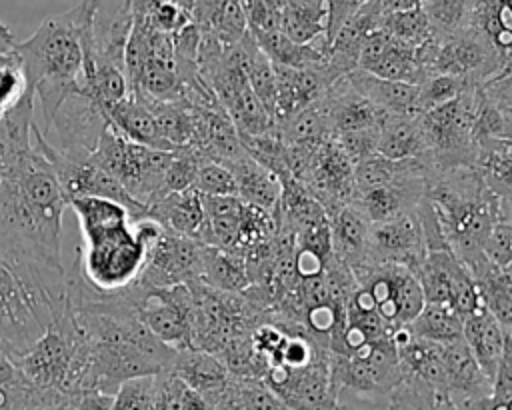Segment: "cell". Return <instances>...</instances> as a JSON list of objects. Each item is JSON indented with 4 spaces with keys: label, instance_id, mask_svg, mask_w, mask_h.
Wrapping results in <instances>:
<instances>
[{
    "label": "cell",
    "instance_id": "obj_1",
    "mask_svg": "<svg viewBox=\"0 0 512 410\" xmlns=\"http://www.w3.org/2000/svg\"><path fill=\"white\" fill-rule=\"evenodd\" d=\"M64 308V264L0 232V352L16 362Z\"/></svg>",
    "mask_w": 512,
    "mask_h": 410
},
{
    "label": "cell",
    "instance_id": "obj_2",
    "mask_svg": "<svg viewBox=\"0 0 512 410\" xmlns=\"http://www.w3.org/2000/svg\"><path fill=\"white\" fill-rule=\"evenodd\" d=\"M68 206L74 210L82 234V246L74 260L82 278L102 292L132 284L162 226L152 218L132 220L122 204L106 198H70Z\"/></svg>",
    "mask_w": 512,
    "mask_h": 410
},
{
    "label": "cell",
    "instance_id": "obj_3",
    "mask_svg": "<svg viewBox=\"0 0 512 410\" xmlns=\"http://www.w3.org/2000/svg\"><path fill=\"white\" fill-rule=\"evenodd\" d=\"M68 200L46 156L30 144L0 178V232L62 264V216Z\"/></svg>",
    "mask_w": 512,
    "mask_h": 410
},
{
    "label": "cell",
    "instance_id": "obj_4",
    "mask_svg": "<svg viewBox=\"0 0 512 410\" xmlns=\"http://www.w3.org/2000/svg\"><path fill=\"white\" fill-rule=\"evenodd\" d=\"M424 196L448 250L474 280L484 276L492 264L482 254V242L498 220L510 222V200L498 198L474 166L428 170Z\"/></svg>",
    "mask_w": 512,
    "mask_h": 410
},
{
    "label": "cell",
    "instance_id": "obj_5",
    "mask_svg": "<svg viewBox=\"0 0 512 410\" xmlns=\"http://www.w3.org/2000/svg\"><path fill=\"white\" fill-rule=\"evenodd\" d=\"M86 24L88 4L80 0L70 10L44 18L32 36L16 42L44 128L68 96L82 92Z\"/></svg>",
    "mask_w": 512,
    "mask_h": 410
},
{
    "label": "cell",
    "instance_id": "obj_6",
    "mask_svg": "<svg viewBox=\"0 0 512 410\" xmlns=\"http://www.w3.org/2000/svg\"><path fill=\"white\" fill-rule=\"evenodd\" d=\"M26 384L42 392L76 398L86 390L90 354L88 344L68 308L14 362Z\"/></svg>",
    "mask_w": 512,
    "mask_h": 410
},
{
    "label": "cell",
    "instance_id": "obj_7",
    "mask_svg": "<svg viewBox=\"0 0 512 410\" xmlns=\"http://www.w3.org/2000/svg\"><path fill=\"white\" fill-rule=\"evenodd\" d=\"M478 86L466 88L456 98L418 116L428 144L430 170L472 166L476 144L472 138Z\"/></svg>",
    "mask_w": 512,
    "mask_h": 410
},
{
    "label": "cell",
    "instance_id": "obj_8",
    "mask_svg": "<svg viewBox=\"0 0 512 410\" xmlns=\"http://www.w3.org/2000/svg\"><path fill=\"white\" fill-rule=\"evenodd\" d=\"M138 320L166 346L192 348V290L188 284L156 288L140 282L130 284Z\"/></svg>",
    "mask_w": 512,
    "mask_h": 410
},
{
    "label": "cell",
    "instance_id": "obj_9",
    "mask_svg": "<svg viewBox=\"0 0 512 410\" xmlns=\"http://www.w3.org/2000/svg\"><path fill=\"white\" fill-rule=\"evenodd\" d=\"M106 126L108 118L102 106L84 92H76L60 104L42 134L54 132V138H44L60 154L72 160H84L94 152Z\"/></svg>",
    "mask_w": 512,
    "mask_h": 410
},
{
    "label": "cell",
    "instance_id": "obj_10",
    "mask_svg": "<svg viewBox=\"0 0 512 410\" xmlns=\"http://www.w3.org/2000/svg\"><path fill=\"white\" fill-rule=\"evenodd\" d=\"M202 246L196 238L162 228L148 248L138 280L156 288L202 280Z\"/></svg>",
    "mask_w": 512,
    "mask_h": 410
},
{
    "label": "cell",
    "instance_id": "obj_11",
    "mask_svg": "<svg viewBox=\"0 0 512 410\" xmlns=\"http://www.w3.org/2000/svg\"><path fill=\"white\" fill-rule=\"evenodd\" d=\"M352 174L354 162L346 156L334 138H328L310 154L298 182L316 202H320L328 214L352 200Z\"/></svg>",
    "mask_w": 512,
    "mask_h": 410
},
{
    "label": "cell",
    "instance_id": "obj_12",
    "mask_svg": "<svg viewBox=\"0 0 512 410\" xmlns=\"http://www.w3.org/2000/svg\"><path fill=\"white\" fill-rule=\"evenodd\" d=\"M426 254V240L416 208L402 212L390 220L374 222L368 228L364 262L400 264L414 270Z\"/></svg>",
    "mask_w": 512,
    "mask_h": 410
},
{
    "label": "cell",
    "instance_id": "obj_13",
    "mask_svg": "<svg viewBox=\"0 0 512 410\" xmlns=\"http://www.w3.org/2000/svg\"><path fill=\"white\" fill-rule=\"evenodd\" d=\"M272 68L276 82L274 124H280L318 102L332 84L324 68H288L280 64H272Z\"/></svg>",
    "mask_w": 512,
    "mask_h": 410
},
{
    "label": "cell",
    "instance_id": "obj_14",
    "mask_svg": "<svg viewBox=\"0 0 512 410\" xmlns=\"http://www.w3.org/2000/svg\"><path fill=\"white\" fill-rule=\"evenodd\" d=\"M346 78L384 116H402V118L420 116L418 86L406 84V82L384 80L374 74L362 72L358 68L348 72Z\"/></svg>",
    "mask_w": 512,
    "mask_h": 410
},
{
    "label": "cell",
    "instance_id": "obj_15",
    "mask_svg": "<svg viewBox=\"0 0 512 410\" xmlns=\"http://www.w3.org/2000/svg\"><path fill=\"white\" fill-rule=\"evenodd\" d=\"M462 338L484 376L492 382L502 360L504 346L512 340L510 330L502 328L500 322L482 308L462 320Z\"/></svg>",
    "mask_w": 512,
    "mask_h": 410
},
{
    "label": "cell",
    "instance_id": "obj_16",
    "mask_svg": "<svg viewBox=\"0 0 512 410\" xmlns=\"http://www.w3.org/2000/svg\"><path fill=\"white\" fill-rule=\"evenodd\" d=\"M108 122L130 142L154 148V150H174L158 132L156 122L148 106L136 96L128 94L126 98L104 108Z\"/></svg>",
    "mask_w": 512,
    "mask_h": 410
},
{
    "label": "cell",
    "instance_id": "obj_17",
    "mask_svg": "<svg viewBox=\"0 0 512 410\" xmlns=\"http://www.w3.org/2000/svg\"><path fill=\"white\" fill-rule=\"evenodd\" d=\"M146 218L156 220L164 230L198 238L204 224L202 196L194 188L170 192L146 208Z\"/></svg>",
    "mask_w": 512,
    "mask_h": 410
},
{
    "label": "cell",
    "instance_id": "obj_18",
    "mask_svg": "<svg viewBox=\"0 0 512 410\" xmlns=\"http://www.w3.org/2000/svg\"><path fill=\"white\" fill-rule=\"evenodd\" d=\"M222 166H226L232 172V176L236 180L238 196L244 202L258 206L272 214V210L280 202L282 184L268 168L258 164L254 158H250L246 154V150H244V154L236 156L234 160H230Z\"/></svg>",
    "mask_w": 512,
    "mask_h": 410
},
{
    "label": "cell",
    "instance_id": "obj_19",
    "mask_svg": "<svg viewBox=\"0 0 512 410\" xmlns=\"http://www.w3.org/2000/svg\"><path fill=\"white\" fill-rule=\"evenodd\" d=\"M326 216L330 224L332 252L350 268L362 264L366 258L370 222L352 202L342 204Z\"/></svg>",
    "mask_w": 512,
    "mask_h": 410
},
{
    "label": "cell",
    "instance_id": "obj_20",
    "mask_svg": "<svg viewBox=\"0 0 512 410\" xmlns=\"http://www.w3.org/2000/svg\"><path fill=\"white\" fill-rule=\"evenodd\" d=\"M170 372L206 400L220 392L230 378L220 356L196 348L178 350Z\"/></svg>",
    "mask_w": 512,
    "mask_h": 410
},
{
    "label": "cell",
    "instance_id": "obj_21",
    "mask_svg": "<svg viewBox=\"0 0 512 410\" xmlns=\"http://www.w3.org/2000/svg\"><path fill=\"white\" fill-rule=\"evenodd\" d=\"M376 154L388 160H426L428 162V144L424 132L416 118L402 116H384L378 124V144ZM430 164V162H428Z\"/></svg>",
    "mask_w": 512,
    "mask_h": 410
},
{
    "label": "cell",
    "instance_id": "obj_22",
    "mask_svg": "<svg viewBox=\"0 0 512 410\" xmlns=\"http://www.w3.org/2000/svg\"><path fill=\"white\" fill-rule=\"evenodd\" d=\"M16 42L10 26L0 20V120L14 112L22 102L34 98Z\"/></svg>",
    "mask_w": 512,
    "mask_h": 410
},
{
    "label": "cell",
    "instance_id": "obj_23",
    "mask_svg": "<svg viewBox=\"0 0 512 410\" xmlns=\"http://www.w3.org/2000/svg\"><path fill=\"white\" fill-rule=\"evenodd\" d=\"M326 0H280V32L296 44L326 40Z\"/></svg>",
    "mask_w": 512,
    "mask_h": 410
},
{
    "label": "cell",
    "instance_id": "obj_24",
    "mask_svg": "<svg viewBox=\"0 0 512 410\" xmlns=\"http://www.w3.org/2000/svg\"><path fill=\"white\" fill-rule=\"evenodd\" d=\"M202 282L214 290L234 294L252 286L242 254L208 244L202 246Z\"/></svg>",
    "mask_w": 512,
    "mask_h": 410
},
{
    "label": "cell",
    "instance_id": "obj_25",
    "mask_svg": "<svg viewBox=\"0 0 512 410\" xmlns=\"http://www.w3.org/2000/svg\"><path fill=\"white\" fill-rule=\"evenodd\" d=\"M468 26L476 30L500 58L510 60V46H512L510 0H476Z\"/></svg>",
    "mask_w": 512,
    "mask_h": 410
},
{
    "label": "cell",
    "instance_id": "obj_26",
    "mask_svg": "<svg viewBox=\"0 0 512 410\" xmlns=\"http://www.w3.org/2000/svg\"><path fill=\"white\" fill-rule=\"evenodd\" d=\"M472 166L476 168L484 184L498 198L510 200V166H512L510 138L478 140Z\"/></svg>",
    "mask_w": 512,
    "mask_h": 410
},
{
    "label": "cell",
    "instance_id": "obj_27",
    "mask_svg": "<svg viewBox=\"0 0 512 410\" xmlns=\"http://www.w3.org/2000/svg\"><path fill=\"white\" fill-rule=\"evenodd\" d=\"M476 282L482 306L486 312H490L502 328H512V282H510V270H502L498 266H492L484 276H480Z\"/></svg>",
    "mask_w": 512,
    "mask_h": 410
},
{
    "label": "cell",
    "instance_id": "obj_28",
    "mask_svg": "<svg viewBox=\"0 0 512 410\" xmlns=\"http://www.w3.org/2000/svg\"><path fill=\"white\" fill-rule=\"evenodd\" d=\"M408 330L416 338L446 344L462 338V322L448 308L440 304H424L420 314L408 324Z\"/></svg>",
    "mask_w": 512,
    "mask_h": 410
},
{
    "label": "cell",
    "instance_id": "obj_29",
    "mask_svg": "<svg viewBox=\"0 0 512 410\" xmlns=\"http://www.w3.org/2000/svg\"><path fill=\"white\" fill-rule=\"evenodd\" d=\"M154 410H214L170 370L154 376Z\"/></svg>",
    "mask_w": 512,
    "mask_h": 410
},
{
    "label": "cell",
    "instance_id": "obj_30",
    "mask_svg": "<svg viewBox=\"0 0 512 410\" xmlns=\"http://www.w3.org/2000/svg\"><path fill=\"white\" fill-rule=\"evenodd\" d=\"M368 74H374L378 78L392 80V82L414 84V86H418L426 78V74L416 58V48L404 46L396 40H392V44L386 50V54L382 56V60Z\"/></svg>",
    "mask_w": 512,
    "mask_h": 410
},
{
    "label": "cell",
    "instance_id": "obj_31",
    "mask_svg": "<svg viewBox=\"0 0 512 410\" xmlns=\"http://www.w3.org/2000/svg\"><path fill=\"white\" fill-rule=\"evenodd\" d=\"M380 28L396 42L410 46V48H418L422 46L426 40H430L434 36L432 26L424 14L422 8H414V10H406V12H396V14H388L380 20Z\"/></svg>",
    "mask_w": 512,
    "mask_h": 410
},
{
    "label": "cell",
    "instance_id": "obj_32",
    "mask_svg": "<svg viewBox=\"0 0 512 410\" xmlns=\"http://www.w3.org/2000/svg\"><path fill=\"white\" fill-rule=\"evenodd\" d=\"M476 0H422V10L436 36H450L468 26Z\"/></svg>",
    "mask_w": 512,
    "mask_h": 410
},
{
    "label": "cell",
    "instance_id": "obj_33",
    "mask_svg": "<svg viewBox=\"0 0 512 410\" xmlns=\"http://www.w3.org/2000/svg\"><path fill=\"white\" fill-rule=\"evenodd\" d=\"M244 74L248 80L250 90L256 94V98L262 102V106L268 110V114L274 118V104H276V82H274V68L268 56L256 46L250 54Z\"/></svg>",
    "mask_w": 512,
    "mask_h": 410
},
{
    "label": "cell",
    "instance_id": "obj_34",
    "mask_svg": "<svg viewBox=\"0 0 512 410\" xmlns=\"http://www.w3.org/2000/svg\"><path fill=\"white\" fill-rule=\"evenodd\" d=\"M474 84L466 82L464 78L458 76H448V74H430L418 84V104H420V114L440 106L458 94H462L466 88Z\"/></svg>",
    "mask_w": 512,
    "mask_h": 410
},
{
    "label": "cell",
    "instance_id": "obj_35",
    "mask_svg": "<svg viewBox=\"0 0 512 410\" xmlns=\"http://www.w3.org/2000/svg\"><path fill=\"white\" fill-rule=\"evenodd\" d=\"M192 188L200 196H238V188L232 172L226 166L210 160H204L196 168Z\"/></svg>",
    "mask_w": 512,
    "mask_h": 410
},
{
    "label": "cell",
    "instance_id": "obj_36",
    "mask_svg": "<svg viewBox=\"0 0 512 410\" xmlns=\"http://www.w3.org/2000/svg\"><path fill=\"white\" fill-rule=\"evenodd\" d=\"M112 410H154V376L122 382L112 394Z\"/></svg>",
    "mask_w": 512,
    "mask_h": 410
},
{
    "label": "cell",
    "instance_id": "obj_37",
    "mask_svg": "<svg viewBox=\"0 0 512 410\" xmlns=\"http://www.w3.org/2000/svg\"><path fill=\"white\" fill-rule=\"evenodd\" d=\"M482 254L492 266L510 270L512 264V224L508 220H498L486 234L482 242Z\"/></svg>",
    "mask_w": 512,
    "mask_h": 410
},
{
    "label": "cell",
    "instance_id": "obj_38",
    "mask_svg": "<svg viewBox=\"0 0 512 410\" xmlns=\"http://www.w3.org/2000/svg\"><path fill=\"white\" fill-rule=\"evenodd\" d=\"M144 14L148 24L164 34H174L182 26L192 22L190 14L166 0H144Z\"/></svg>",
    "mask_w": 512,
    "mask_h": 410
},
{
    "label": "cell",
    "instance_id": "obj_39",
    "mask_svg": "<svg viewBox=\"0 0 512 410\" xmlns=\"http://www.w3.org/2000/svg\"><path fill=\"white\" fill-rule=\"evenodd\" d=\"M338 146L346 152V156L356 164L372 154H376L378 144V126L374 128H362V130H350L334 136Z\"/></svg>",
    "mask_w": 512,
    "mask_h": 410
},
{
    "label": "cell",
    "instance_id": "obj_40",
    "mask_svg": "<svg viewBox=\"0 0 512 410\" xmlns=\"http://www.w3.org/2000/svg\"><path fill=\"white\" fill-rule=\"evenodd\" d=\"M368 0H326L328 22H326V42L330 46L336 32L346 20H350Z\"/></svg>",
    "mask_w": 512,
    "mask_h": 410
},
{
    "label": "cell",
    "instance_id": "obj_41",
    "mask_svg": "<svg viewBox=\"0 0 512 410\" xmlns=\"http://www.w3.org/2000/svg\"><path fill=\"white\" fill-rule=\"evenodd\" d=\"M510 402H512V398L498 396V394L490 392V394H484V396L466 398L456 406L460 410H510Z\"/></svg>",
    "mask_w": 512,
    "mask_h": 410
},
{
    "label": "cell",
    "instance_id": "obj_42",
    "mask_svg": "<svg viewBox=\"0 0 512 410\" xmlns=\"http://www.w3.org/2000/svg\"><path fill=\"white\" fill-rule=\"evenodd\" d=\"M74 402H76V398L40 390V396L30 406H26L22 410H74Z\"/></svg>",
    "mask_w": 512,
    "mask_h": 410
},
{
    "label": "cell",
    "instance_id": "obj_43",
    "mask_svg": "<svg viewBox=\"0 0 512 410\" xmlns=\"http://www.w3.org/2000/svg\"><path fill=\"white\" fill-rule=\"evenodd\" d=\"M374 10L378 12L380 20L388 14H396V12H406V10H414V8H422V0H368Z\"/></svg>",
    "mask_w": 512,
    "mask_h": 410
},
{
    "label": "cell",
    "instance_id": "obj_44",
    "mask_svg": "<svg viewBox=\"0 0 512 410\" xmlns=\"http://www.w3.org/2000/svg\"><path fill=\"white\" fill-rule=\"evenodd\" d=\"M166 2H170V4H174V6H178L180 10H184L186 14H194V6H196V0H166Z\"/></svg>",
    "mask_w": 512,
    "mask_h": 410
}]
</instances>
